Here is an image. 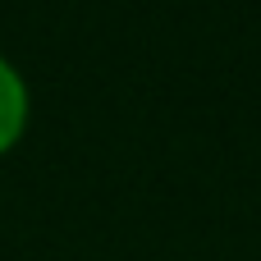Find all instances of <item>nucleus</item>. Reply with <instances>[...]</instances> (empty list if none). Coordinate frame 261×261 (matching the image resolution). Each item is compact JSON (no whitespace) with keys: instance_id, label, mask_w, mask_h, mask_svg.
Wrapping results in <instances>:
<instances>
[{"instance_id":"f257e3e1","label":"nucleus","mask_w":261,"mask_h":261,"mask_svg":"<svg viewBox=\"0 0 261 261\" xmlns=\"http://www.w3.org/2000/svg\"><path fill=\"white\" fill-rule=\"evenodd\" d=\"M23 119H28V87L18 69L0 55V151L23 133Z\"/></svg>"}]
</instances>
